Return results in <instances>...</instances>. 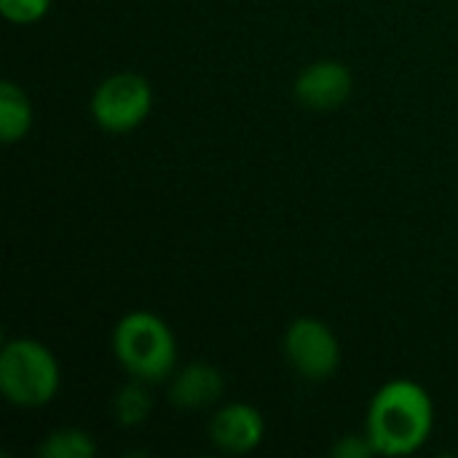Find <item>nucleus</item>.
<instances>
[{"mask_svg": "<svg viewBox=\"0 0 458 458\" xmlns=\"http://www.w3.org/2000/svg\"><path fill=\"white\" fill-rule=\"evenodd\" d=\"M435 429L432 394L408 378L384 384L368 408L365 435L378 456H411L427 445Z\"/></svg>", "mask_w": 458, "mask_h": 458, "instance_id": "1", "label": "nucleus"}, {"mask_svg": "<svg viewBox=\"0 0 458 458\" xmlns=\"http://www.w3.org/2000/svg\"><path fill=\"white\" fill-rule=\"evenodd\" d=\"M113 354L129 378L145 384H164L177 368V341L172 327L145 311H129L113 327Z\"/></svg>", "mask_w": 458, "mask_h": 458, "instance_id": "2", "label": "nucleus"}, {"mask_svg": "<svg viewBox=\"0 0 458 458\" xmlns=\"http://www.w3.org/2000/svg\"><path fill=\"white\" fill-rule=\"evenodd\" d=\"M62 384L54 352L35 338H11L0 352V394L16 408L48 405Z\"/></svg>", "mask_w": 458, "mask_h": 458, "instance_id": "3", "label": "nucleus"}, {"mask_svg": "<svg viewBox=\"0 0 458 458\" xmlns=\"http://www.w3.org/2000/svg\"><path fill=\"white\" fill-rule=\"evenodd\" d=\"M91 118L107 134H129L142 126L153 110V86L134 70L107 75L91 94Z\"/></svg>", "mask_w": 458, "mask_h": 458, "instance_id": "4", "label": "nucleus"}, {"mask_svg": "<svg viewBox=\"0 0 458 458\" xmlns=\"http://www.w3.org/2000/svg\"><path fill=\"white\" fill-rule=\"evenodd\" d=\"M282 349L290 368L301 378L314 384L333 378L341 368L338 335L330 330V325L314 317H298L295 322H290V327L284 330Z\"/></svg>", "mask_w": 458, "mask_h": 458, "instance_id": "5", "label": "nucleus"}, {"mask_svg": "<svg viewBox=\"0 0 458 458\" xmlns=\"http://www.w3.org/2000/svg\"><path fill=\"white\" fill-rule=\"evenodd\" d=\"M354 91V75L349 64L338 59H319L303 67L293 83V94L309 110H335L349 102Z\"/></svg>", "mask_w": 458, "mask_h": 458, "instance_id": "6", "label": "nucleus"}, {"mask_svg": "<svg viewBox=\"0 0 458 458\" xmlns=\"http://www.w3.org/2000/svg\"><path fill=\"white\" fill-rule=\"evenodd\" d=\"M266 437V421L250 403H228L209 419V440L217 451L231 456L252 454Z\"/></svg>", "mask_w": 458, "mask_h": 458, "instance_id": "7", "label": "nucleus"}, {"mask_svg": "<svg viewBox=\"0 0 458 458\" xmlns=\"http://www.w3.org/2000/svg\"><path fill=\"white\" fill-rule=\"evenodd\" d=\"M225 392L223 373L209 362H191L169 381V403L180 411H204L220 403Z\"/></svg>", "mask_w": 458, "mask_h": 458, "instance_id": "8", "label": "nucleus"}, {"mask_svg": "<svg viewBox=\"0 0 458 458\" xmlns=\"http://www.w3.org/2000/svg\"><path fill=\"white\" fill-rule=\"evenodd\" d=\"M35 113L27 91L13 81L0 83V140L5 145L21 142L32 129Z\"/></svg>", "mask_w": 458, "mask_h": 458, "instance_id": "9", "label": "nucleus"}, {"mask_svg": "<svg viewBox=\"0 0 458 458\" xmlns=\"http://www.w3.org/2000/svg\"><path fill=\"white\" fill-rule=\"evenodd\" d=\"M153 413V397H150V384L129 378L115 394H113V416L118 427L134 429L142 427Z\"/></svg>", "mask_w": 458, "mask_h": 458, "instance_id": "10", "label": "nucleus"}, {"mask_svg": "<svg viewBox=\"0 0 458 458\" xmlns=\"http://www.w3.org/2000/svg\"><path fill=\"white\" fill-rule=\"evenodd\" d=\"M40 458H94L97 443L89 432L78 427H59L46 435V440L38 445Z\"/></svg>", "mask_w": 458, "mask_h": 458, "instance_id": "11", "label": "nucleus"}, {"mask_svg": "<svg viewBox=\"0 0 458 458\" xmlns=\"http://www.w3.org/2000/svg\"><path fill=\"white\" fill-rule=\"evenodd\" d=\"M51 8V0H0V13L13 24H35Z\"/></svg>", "mask_w": 458, "mask_h": 458, "instance_id": "12", "label": "nucleus"}, {"mask_svg": "<svg viewBox=\"0 0 458 458\" xmlns=\"http://www.w3.org/2000/svg\"><path fill=\"white\" fill-rule=\"evenodd\" d=\"M330 456L333 458H370V456H378V454H376V448H373V443H370V437H368V435H346V437H341V440L333 445Z\"/></svg>", "mask_w": 458, "mask_h": 458, "instance_id": "13", "label": "nucleus"}]
</instances>
